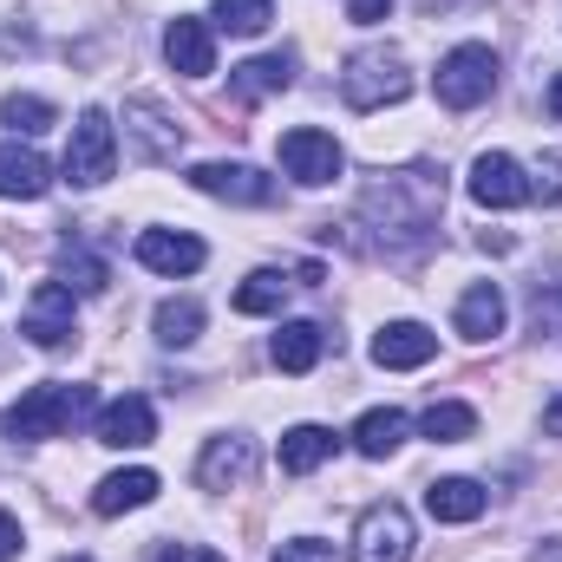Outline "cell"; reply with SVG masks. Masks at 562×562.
<instances>
[{
  "mask_svg": "<svg viewBox=\"0 0 562 562\" xmlns=\"http://www.w3.org/2000/svg\"><path fill=\"white\" fill-rule=\"evenodd\" d=\"M438 210H445V170H400V177H380L360 203V216L386 236V243H425L438 229Z\"/></svg>",
  "mask_w": 562,
  "mask_h": 562,
  "instance_id": "1",
  "label": "cell"
},
{
  "mask_svg": "<svg viewBox=\"0 0 562 562\" xmlns=\"http://www.w3.org/2000/svg\"><path fill=\"white\" fill-rule=\"evenodd\" d=\"M92 413V386H72V380H46L33 393H20L7 413H0V431L20 438V445H40V438H59Z\"/></svg>",
  "mask_w": 562,
  "mask_h": 562,
  "instance_id": "2",
  "label": "cell"
},
{
  "mask_svg": "<svg viewBox=\"0 0 562 562\" xmlns=\"http://www.w3.org/2000/svg\"><path fill=\"white\" fill-rule=\"evenodd\" d=\"M406 92H413V72H406V59H400V53H386V46L353 53V59H347V72H340V99H347L353 112L400 105Z\"/></svg>",
  "mask_w": 562,
  "mask_h": 562,
  "instance_id": "3",
  "label": "cell"
},
{
  "mask_svg": "<svg viewBox=\"0 0 562 562\" xmlns=\"http://www.w3.org/2000/svg\"><path fill=\"white\" fill-rule=\"evenodd\" d=\"M431 86H438V105L471 112V105H484V99L497 92V53L477 46V40H464V46H451V53L438 59Z\"/></svg>",
  "mask_w": 562,
  "mask_h": 562,
  "instance_id": "4",
  "label": "cell"
},
{
  "mask_svg": "<svg viewBox=\"0 0 562 562\" xmlns=\"http://www.w3.org/2000/svg\"><path fill=\"white\" fill-rule=\"evenodd\" d=\"M112 170H119V138H112V119H105V112H79L72 144H66V177H72L79 190H99Z\"/></svg>",
  "mask_w": 562,
  "mask_h": 562,
  "instance_id": "5",
  "label": "cell"
},
{
  "mask_svg": "<svg viewBox=\"0 0 562 562\" xmlns=\"http://www.w3.org/2000/svg\"><path fill=\"white\" fill-rule=\"evenodd\" d=\"M190 183H196L203 196H216V203H249V210H269L281 196L276 177H262L256 164H223V157H216V164H196Z\"/></svg>",
  "mask_w": 562,
  "mask_h": 562,
  "instance_id": "6",
  "label": "cell"
},
{
  "mask_svg": "<svg viewBox=\"0 0 562 562\" xmlns=\"http://www.w3.org/2000/svg\"><path fill=\"white\" fill-rule=\"evenodd\" d=\"M20 334H26L33 347H66V340L79 334L72 288H66V281H40V288H33V301H26V321H20Z\"/></svg>",
  "mask_w": 562,
  "mask_h": 562,
  "instance_id": "7",
  "label": "cell"
},
{
  "mask_svg": "<svg viewBox=\"0 0 562 562\" xmlns=\"http://www.w3.org/2000/svg\"><path fill=\"white\" fill-rule=\"evenodd\" d=\"M281 170L294 183L321 190V183L340 177V144L327 138V132H314V125H294V132H281Z\"/></svg>",
  "mask_w": 562,
  "mask_h": 562,
  "instance_id": "8",
  "label": "cell"
},
{
  "mask_svg": "<svg viewBox=\"0 0 562 562\" xmlns=\"http://www.w3.org/2000/svg\"><path fill=\"white\" fill-rule=\"evenodd\" d=\"M413 557V517L400 504H373L353 530V562H406Z\"/></svg>",
  "mask_w": 562,
  "mask_h": 562,
  "instance_id": "9",
  "label": "cell"
},
{
  "mask_svg": "<svg viewBox=\"0 0 562 562\" xmlns=\"http://www.w3.org/2000/svg\"><path fill=\"white\" fill-rule=\"evenodd\" d=\"M471 196H477L484 210H517V203H530V177H524L517 157L484 150V157L471 164Z\"/></svg>",
  "mask_w": 562,
  "mask_h": 562,
  "instance_id": "10",
  "label": "cell"
},
{
  "mask_svg": "<svg viewBox=\"0 0 562 562\" xmlns=\"http://www.w3.org/2000/svg\"><path fill=\"white\" fill-rule=\"evenodd\" d=\"M164 59H170L183 79H210V72H216V33H210L203 20L177 13V20L164 26Z\"/></svg>",
  "mask_w": 562,
  "mask_h": 562,
  "instance_id": "11",
  "label": "cell"
},
{
  "mask_svg": "<svg viewBox=\"0 0 562 562\" xmlns=\"http://www.w3.org/2000/svg\"><path fill=\"white\" fill-rule=\"evenodd\" d=\"M431 353H438V334L419 327V321H386L373 334V367H386V373H413Z\"/></svg>",
  "mask_w": 562,
  "mask_h": 562,
  "instance_id": "12",
  "label": "cell"
},
{
  "mask_svg": "<svg viewBox=\"0 0 562 562\" xmlns=\"http://www.w3.org/2000/svg\"><path fill=\"white\" fill-rule=\"evenodd\" d=\"M157 438V413H150V400L144 393H125V400H112V406H99V445H112V451H138Z\"/></svg>",
  "mask_w": 562,
  "mask_h": 562,
  "instance_id": "13",
  "label": "cell"
},
{
  "mask_svg": "<svg viewBox=\"0 0 562 562\" xmlns=\"http://www.w3.org/2000/svg\"><path fill=\"white\" fill-rule=\"evenodd\" d=\"M203 243L196 236H183V229H144L138 236V262L150 276H196L203 269Z\"/></svg>",
  "mask_w": 562,
  "mask_h": 562,
  "instance_id": "14",
  "label": "cell"
},
{
  "mask_svg": "<svg viewBox=\"0 0 562 562\" xmlns=\"http://www.w3.org/2000/svg\"><path fill=\"white\" fill-rule=\"evenodd\" d=\"M53 190V164L33 144H0V196L7 203H33Z\"/></svg>",
  "mask_w": 562,
  "mask_h": 562,
  "instance_id": "15",
  "label": "cell"
},
{
  "mask_svg": "<svg viewBox=\"0 0 562 562\" xmlns=\"http://www.w3.org/2000/svg\"><path fill=\"white\" fill-rule=\"evenodd\" d=\"M157 491H164V484H157V471L132 464V471H112V477L92 491V510H99V517H125V510H144Z\"/></svg>",
  "mask_w": 562,
  "mask_h": 562,
  "instance_id": "16",
  "label": "cell"
},
{
  "mask_svg": "<svg viewBox=\"0 0 562 562\" xmlns=\"http://www.w3.org/2000/svg\"><path fill=\"white\" fill-rule=\"evenodd\" d=\"M451 327H458L464 340H497V334H504V294H497V281L464 288V301H458Z\"/></svg>",
  "mask_w": 562,
  "mask_h": 562,
  "instance_id": "17",
  "label": "cell"
},
{
  "mask_svg": "<svg viewBox=\"0 0 562 562\" xmlns=\"http://www.w3.org/2000/svg\"><path fill=\"white\" fill-rule=\"evenodd\" d=\"M484 484H471V477H438V484H425V510L438 517V524H477L484 517Z\"/></svg>",
  "mask_w": 562,
  "mask_h": 562,
  "instance_id": "18",
  "label": "cell"
},
{
  "mask_svg": "<svg viewBox=\"0 0 562 562\" xmlns=\"http://www.w3.org/2000/svg\"><path fill=\"white\" fill-rule=\"evenodd\" d=\"M321 353H327V327H314V321H288L269 340V360H276L281 373H314Z\"/></svg>",
  "mask_w": 562,
  "mask_h": 562,
  "instance_id": "19",
  "label": "cell"
},
{
  "mask_svg": "<svg viewBox=\"0 0 562 562\" xmlns=\"http://www.w3.org/2000/svg\"><path fill=\"white\" fill-rule=\"evenodd\" d=\"M249 464H256L249 438H210V451H203V464H196V484H203V491H229V484L249 477Z\"/></svg>",
  "mask_w": 562,
  "mask_h": 562,
  "instance_id": "20",
  "label": "cell"
},
{
  "mask_svg": "<svg viewBox=\"0 0 562 562\" xmlns=\"http://www.w3.org/2000/svg\"><path fill=\"white\" fill-rule=\"evenodd\" d=\"M288 86H294V53H262V59H249V66L229 72L236 99H269V92H288Z\"/></svg>",
  "mask_w": 562,
  "mask_h": 562,
  "instance_id": "21",
  "label": "cell"
},
{
  "mask_svg": "<svg viewBox=\"0 0 562 562\" xmlns=\"http://www.w3.org/2000/svg\"><path fill=\"white\" fill-rule=\"evenodd\" d=\"M406 431H413V419H406L400 406H373L367 419L353 425V451H360V458H393V451L406 445Z\"/></svg>",
  "mask_w": 562,
  "mask_h": 562,
  "instance_id": "22",
  "label": "cell"
},
{
  "mask_svg": "<svg viewBox=\"0 0 562 562\" xmlns=\"http://www.w3.org/2000/svg\"><path fill=\"white\" fill-rule=\"evenodd\" d=\"M125 125L138 132V144H144V157H150V164H164V157H177V150H183V132H177L150 99H132V105H125Z\"/></svg>",
  "mask_w": 562,
  "mask_h": 562,
  "instance_id": "23",
  "label": "cell"
},
{
  "mask_svg": "<svg viewBox=\"0 0 562 562\" xmlns=\"http://www.w3.org/2000/svg\"><path fill=\"white\" fill-rule=\"evenodd\" d=\"M334 458V431L327 425H294V431H281V471L288 477H307L314 464H327Z\"/></svg>",
  "mask_w": 562,
  "mask_h": 562,
  "instance_id": "24",
  "label": "cell"
},
{
  "mask_svg": "<svg viewBox=\"0 0 562 562\" xmlns=\"http://www.w3.org/2000/svg\"><path fill=\"white\" fill-rule=\"evenodd\" d=\"M419 431L431 438V445H458V438H471V431H477V413H471L464 400H438V406H425Z\"/></svg>",
  "mask_w": 562,
  "mask_h": 562,
  "instance_id": "25",
  "label": "cell"
},
{
  "mask_svg": "<svg viewBox=\"0 0 562 562\" xmlns=\"http://www.w3.org/2000/svg\"><path fill=\"white\" fill-rule=\"evenodd\" d=\"M150 327H157V340H164V347H190V340L203 334V307H196V301H164Z\"/></svg>",
  "mask_w": 562,
  "mask_h": 562,
  "instance_id": "26",
  "label": "cell"
},
{
  "mask_svg": "<svg viewBox=\"0 0 562 562\" xmlns=\"http://www.w3.org/2000/svg\"><path fill=\"white\" fill-rule=\"evenodd\" d=\"M269 20H276V0H216V26L223 33L256 40V33H269Z\"/></svg>",
  "mask_w": 562,
  "mask_h": 562,
  "instance_id": "27",
  "label": "cell"
},
{
  "mask_svg": "<svg viewBox=\"0 0 562 562\" xmlns=\"http://www.w3.org/2000/svg\"><path fill=\"white\" fill-rule=\"evenodd\" d=\"M281 301H288V281L276 269H262L236 288V314H281Z\"/></svg>",
  "mask_w": 562,
  "mask_h": 562,
  "instance_id": "28",
  "label": "cell"
},
{
  "mask_svg": "<svg viewBox=\"0 0 562 562\" xmlns=\"http://www.w3.org/2000/svg\"><path fill=\"white\" fill-rule=\"evenodd\" d=\"M0 125H13V132H46L53 125V105L46 99H33V92H13V99H0Z\"/></svg>",
  "mask_w": 562,
  "mask_h": 562,
  "instance_id": "29",
  "label": "cell"
},
{
  "mask_svg": "<svg viewBox=\"0 0 562 562\" xmlns=\"http://www.w3.org/2000/svg\"><path fill=\"white\" fill-rule=\"evenodd\" d=\"M66 276H79L72 281V288H79V294H99V288H105V262H99V256H86V249H72V243H66Z\"/></svg>",
  "mask_w": 562,
  "mask_h": 562,
  "instance_id": "30",
  "label": "cell"
},
{
  "mask_svg": "<svg viewBox=\"0 0 562 562\" xmlns=\"http://www.w3.org/2000/svg\"><path fill=\"white\" fill-rule=\"evenodd\" d=\"M530 196H543V203H562V150H550V157L537 164V177H530Z\"/></svg>",
  "mask_w": 562,
  "mask_h": 562,
  "instance_id": "31",
  "label": "cell"
},
{
  "mask_svg": "<svg viewBox=\"0 0 562 562\" xmlns=\"http://www.w3.org/2000/svg\"><path fill=\"white\" fill-rule=\"evenodd\" d=\"M276 562H327V543H314V537H294V543H281Z\"/></svg>",
  "mask_w": 562,
  "mask_h": 562,
  "instance_id": "32",
  "label": "cell"
},
{
  "mask_svg": "<svg viewBox=\"0 0 562 562\" xmlns=\"http://www.w3.org/2000/svg\"><path fill=\"white\" fill-rule=\"evenodd\" d=\"M157 562H223V557H216V550H196V543H164Z\"/></svg>",
  "mask_w": 562,
  "mask_h": 562,
  "instance_id": "33",
  "label": "cell"
},
{
  "mask_svg": "<svg viewBox=\"0 0 562 562\" xmlns=\"http://www.w3.org/2000/svg\"><path fill=\"white\" fill-rule=\"evenodd\" d=\"M386 13H393V0H347V20H360V26H373Z\"/></svg>",
  "mask_w": 562,
  "mask_h": 562,
  "instance_id": "34",
  "label": "cell"
},
{
  "mask_svg": "<svg viewBox=\"0 0 562 562\" xmlns=\"http://www.w3.org/2000/svg\"><path fill=\"white\" fill-rule=\"evenodd\" d=\"M20 543H26V537H20V517H7V510H0V562L20 557Z\"/></svg>",
  "mask_w": 562,
  "mask_h": 562,
  "instance_id": "35",
  "label": "cell"
},
{
  "mask_svg": "<svg viewBox=\"0 0 562 562\" xmlns=\"http://www.w3.org/2000/svg\"><path fill=\"white\" fill-rule=\"evenodd\" d=\"M543 431H550V438H562V393L543 406Z\"/></svg>",
  "mask_w": 562,
  "mask_h": 562,
  "instance_id": "36",
  "label": "cell"
},
{
  "mask_svg": "<svg viewBox=\"0 0 562 562\" xmlns=\"http://www.w3.org/2000/svg\"><path fill=\"white\" fill-rule=\"evenodd\" d=\"M543 105H550V119H562V72L550 79V99H543Z\"/></svg>",
  "mask_w": 562,
  "mask_h": 562,
  "instance_id": "37",
  "label": "cell"
}]
</instances>
